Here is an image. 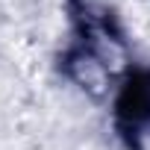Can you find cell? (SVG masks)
I'll use <instances>...</instances> for the list:
<instances>
[{
    "instance_id": "1",
    "label": "cell",
    "mask_w": 150,
    "mask_h": 150,
    "mask_svg": "<svg viewBox=\"0 0 150 150\" xmlns=\"http://www.w3.org/2000/svg\"><path fill=\"white\" fill-rule=\"evenodd\" d=\"M115 115L124 135H132L150 124V71H138L124 83Z\"/></svg>"
}]
</instances>
